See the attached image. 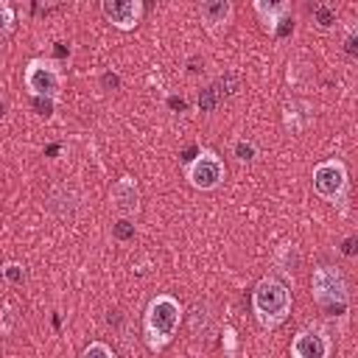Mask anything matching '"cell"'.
<instances>
[{
    "mask_svg": "<svg viewBox=\"0 0 358 358\" xmlns=\"http://www.w3.org/2000/svg\"><path fill=\"white\" fill-rule=\"evenodd\" d=\"M182 319V308L171 294H157L143 316V330H145V344L151 350H162L173 341L176 327Z\"/></svg>",
    "mask_w": 358,
    "mask_h": 358,
    "instance_id": "obj_1",
    "label": "cell"
},
{
    "mask_svg": "<svg viewBox=\"0 0 358 358\" xmlns=\"http://www.w3.org/2000/svg\"><path fill=\"white\" fill-rule=\"evenodd\" d=\"M252 308L263 327H277L288 319L291 310V291L277 277H263L252 291Z\"/></svg>",
    "mask_w": 358,
    "mask_h": 358,
    "instance_id": "obj_2",
    "label": "cell"
},
{
    "mask_svg": "<svg viewBox=\"0 0 358 358\" xmlns=\"http://www.w3.org/2000/svg\"><path fill=\"white\" fill-rule=\"evenodd\" d=\"M310 288H313V299L319 308H324L327 313H344L347 310V282L341 277L338 268L333 266H319L310 277Z\"/></svg>",
    "mask_w": 358,
    "mask_h": 358,
    "instance_id": "obj_3",
    "label": "cell"
},
{
    "mask_svg": "<svg viewBox=\"0 0 358 358\" xmlns=\"http://www.w3.org/2000/svg\"><path fill=\"white\" fill-rule=\"evenodd\" d=\"M22 81L31 92V98H45V101H56L62 95V70L56 62L50 59H31L25 64Z\"/></svg>",
    "mask_w": 358,
    "mask_h": 358,
    "instance_id": "obj_4",
    "label": "cell"
},
{
    "mask_svg": "<svg viewBox=\"0 0 358 358\" xmlns=\"http://www.w3.org/2000/svg\"><path fill=\"white\" fill-rule=\"evenodd\" d=\"M313 190L324 201H341L347 193V168L341 159H324L313 168Z\"/></svg>",
    "mask_w": 358,
    "mask_h": 358,
    "instance_id": "obj_5",
    "label": "cell"
},
{
    "mask_svg": "<svg viewBox=\"0 0 358 358\" xmlns=\"http://www.w3.org/2000/svg\"><path fill=\"white\" fill-rule=\"evenodd\" d=\"M221 179H224V162L218 159L215 151L201 148L199 157L187 165V182L199 190H213L221 185Z\"/></svg>",
    "mask_w": 358,
    "mask_h": 358,
    "instance_id": "obj_6",
    "label": "cell"
},
{
    "mask_svg": "<svg viewBox=\"0 0 358 358\" xmlns=\"http://www.w3.org/2000/svg\"><path fill=\"white\" fill-rule=\"evenodd\" d=\"M291 358H330V338L322 327H302L291 338Z\"/></svg>",
    "mask_w": 358,
    "mask_h": 358,
    "instance_id": "obj_7",
    "label": "cell"
},
{
    "mask_svg": "<svg viewBox=\"0 0 358 358\" xmlns=\"http://www.w3.org/2000/svg\"><path fill=\"white\" fill-rule=\"evenodd\" d=\"M101 11H103V17L115 28L131 31L140 22V17H143V3L140 0H103L101 3Z\"/></svg>",
    "mask_w": 358,
    "mask_h": 358,
    "instance_id": "obj_8",
    "label": "cell"
},
{
    "mask_svg": "<svg viewBox=\"0 0 358 358\" xmlns=\"http://www.w3.org/2000/svg\"><path fill=\"white\" fill-rule=\"evenodd\" d=\"M109 204L115 207V213H120L123 218L126 215H134L137 207H140V187L131 176H120L112 190H109Z\"/></svg>",
    "mask_w": 358,
    "mask_h": 358,
    "instance_id": "obj_9",
    "label": "cell"
},
{
    "mask_svg": "<svg viewBox=\"0 0 358 358\" xmlns=\"http://www.w3.org/2000/svg\"><path fill=\"white\" fill-rule=\"evenodd\" d=\"M232 11L235 8H232L229 0H204L199 6V17H201V22L210 34H221L227 28V22L232 20Z\"/></svg>",
    "mask_w": 358,
    "mask_h": 358,
    "instance_id": "obj_10",
    "label": "cell"
},
{
    "mask_svg": "<svg viewBox=\"0 0 358 358\" xmlns=\"http://www.w3.org/2000/svg\"><path fill=\"white\" fill-rule=\"evenodd\" d=\"M255 11L263 22V28L268 34H280V25L291 22V6L288 3H266V0H257L255 3Z\"/></svg>",
    "mask_w": 358,
    "mask_h": 358,
    "instance_id": "obj_11",
    "label": "cell"
},
{
    "mask_svg": "<svg viewBox=\"0 0 358 358\" xmlns=\"http://www.w3.org/2000/svg\"><path fill=\"white\" fill-rule=\"evenodd\" d=\"M310 14H313V22H316L319 28H333V25H336V20H338L336 8H330L327 3H316V6L310 8Z\"/></svg>",
    "mask_w": 358,
    "mask_h": 358,
    "instance_id": "obj_12",
    "label": "cell"
},
{
    "mask_svg": "<svg viewBox=\"0 0 358 358\" xmlns=\"http://www.w3.org/2000/svg\"><path fill=\"white\" fill-rule=\"evenodd\" d=\"M81 358H115V352H112L103 341H92V344H87V347H84Z\"/></svg>",
    "mask_w": 358,
    "mask_h": 358,
    "instance_id": "obj_13",
    "label": "cell"
},
{
    "mask_svg": "<svg viewBox=\"0 0 358 358\" xmlns=\"http://www.w3.org/2000/svg\"><path fill=\"white\" fill-rule=\"evenodd\" d=\"M232 151H235V157H238V159H243V162L255 159V154H257V148H255V143H252V140H235Z\"/></svg>",
    "mask_w": 358,
    "mask_h": 358,
    "instance_id": "obj_14",
    "label": "cell"
},
{
    "mask_svg": "<svg viewBox=\"0 0 358 358\" xmlns=\"http://www.w3.org/2000/svg\"><path fill=\"white\" fill-rule=\"evenodd\" d=\"M14 28V8L0 0V36H6Z\"/></svg>",
    "mask_w": 358,
    "mask_h": 358,
    "instance_id": "obj_15",
    "label": "cell"
},
{
    "mask_svg": "<svg viewBox=\"0 0 358 358\" xmlns=\"http://www.w3.org/2000/svg\"><path fill=\"white\" fill-rule=\"evenodd\" d=\"M3 274H6V280L14 282V285H22V282H25V268H22L20 263H6V266H3Z\"/></svg>",
    "mask_w": 358,
    "mask_h": 358,
    "instance_id": "obj_16",
    "label": "cell"
},
{
    "mask_svg": "<svg viewBox=\"0 0 358 358\" xmlns=\"http://www.w3.org/2000/svg\"><path fill=\"white\" fill-rule=\"evenodd\" d=\"M112 232H115V238H117V241H126V238H131V235H134V224H129L126 218H120V221L112 227Z\"/></svg>",
    "mask_w": 358,
    "mask_h": 358,
    "instance_id": "obj_17",
    "label": "cell"
},
{
    "mask_svg": "<svg viewBox=\"0 0 358 358\" xmlns=\"http://www.w3.org/2000/svg\"><path fill=\"white\" fill-rule=\"evenodd\" d=\"M199 106H201L204 112H213V106H215V90H213V87L204 90V95L199 98Z\"/></svg>",
    "mask_w": 358,
    "mask_h": 358,
    "instance_id": "obj_18",
    "label": "cell"
},
{
    "mask_svg": "<svg viewBox=\"0 0 358 358\" xmlns=\"http://www.w3.org/2000/svg\"><path fill=\"white\" fill-rule=\"evenodd\" d=\"M34 106H36V112L45 115V117H50V112H53V101H45V98H34Z\"/></svg>",
    "mask_w": 358,
    "mask_h": 358,
    "instance_id": "obj_19",
    "label": "cell"
},
{
    "mask_svg": "<svg viewBox=\"0 0 358 358\" xmlns=\"http://www.w3.org/2000/svg\"><path fill=\"white\" fill-rule=\"evenodd\" d=\"M344 50H347L350 56H355V34H350V36L344 39Z\"/></svg>",
    "mask_w": 358,
    "mask_h": 358,
    "instance_id": "obj_20",
    "label": "cell"
},
{
    "mask_svg": "<svg viewBox=\"0 0 358 358\" xmlns=\"http://www.w3.org/2000/svg\"><path fill=\"white\" fill-rule=\"evenodd\" d=\"M103 84H106V87H112V90H115V87H117V84H120V78H117V76H115V73H106V76H103Z\"/></svg>",
    "mask_w": 358,
    "mask_h": 358,
    "instance_id": "obj_21",
    "label": "cell"
},
{
    "mask_svg": "<svg viewBox=\"0 0 358 358\" xmlns=\"http://www.w3.org/2000/svg\"><path fill=\"white\" fill-rule=\"evenodd\" d=\"M50 201H64V199H56V196H50ZM73 207H76V199L67 193V210H73Z\"/></svg>",
    "mask_w": 358,
    "mask_h": 358,
    "instance_id": "obj_22",
    "label": "cell"
},
{
    "mask_svg": "<svg viewBox=\"0 0 358 358\" xmlns=\"http://www.w3.org/2000/svg\"><path fill=\"white\" fill-rule=\"evenodd\" d=\"M3 112H6V101L0 98V115H3Z\"/></svg>",
    "mask_w": 358,
    "mask_h": 358,
    "instance_id": "obj_23",
    "label": "cell"
}]
</instances>
